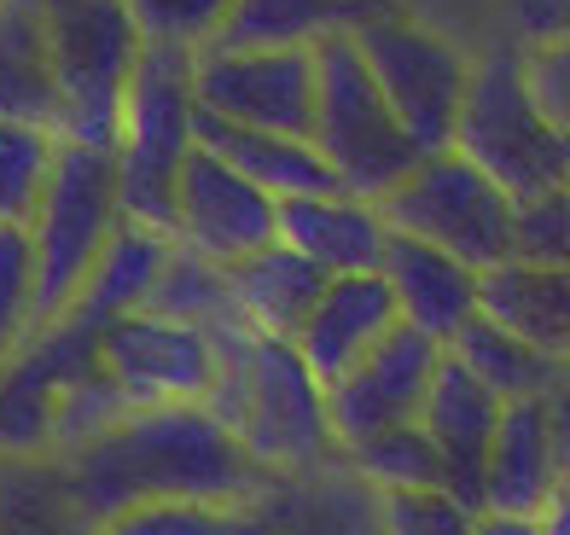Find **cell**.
<instances>
[{
    "instance_id": "74e56055",
    "label": "cell",
    "mask_w": 570,
    "mask_h": 535,
    "mask_svg": "<svg viewBox=\"0 0 570 535\" xmlns=\"http://www.w3.org/2000/svg\"><path fill=\"white\" fill-rule=\"evenodd\" d=\"M478 535H541V518H518V513H478Z\"/></svg>"
},
{
    "instance_id": "7402d4cb",
    "label": "cell",
    "mask_w": 570,
    "mask_h": 535,
    "mask_svg": "<svg viewBox=\"0 0 570 535\" xmlns=\"http://www.w3.org/2000/svg\"><path fill=\"white\" fill-rule=\"evenodd\" d=\"M0 122L53 135L65 129V93L47 53V30L30 7L0 0Z\"/></svg>"
},
{
    "instance_id": "6da1fadb",
    "label": "cell",
    "mask_w": 570,
    "mask_h": 535,
    "mask_svg": "<svg viewBox=\"0 0 570 535\" xmlns=\"http://www.w3.org/2000/svg\"><path fill=\"white\" fill-rule=\"evenodd\" d=\"M268 472L210 407H135L111 437L65 460V495L94 529L146 501L256 506Z\"/></svg>"
},
{
    "instance_id": "d6986e66",
    "label": "cell",
    "mask_w": 570,
    "mask_h": 535,
    "mask_svg": "<svg viewBox=\"0 0 570 535\" xmlns=\"http://www.w3.org/2000/svg\"><path fill=\"white\" fill-rule=\"evenodd\" d=\"M384 0H233L222 53H315L332 36H355L361 23L384 18Z\"/></svg>"
},
{
    "instance_id": "7c38bea8",
    "label": "cell",
    "mask_w": 570,
    "mask_h": 535,
    "mask_svg": "<svg viewBox=\"0 0 570 535\" xmlns=\"http://www.w3.org/2000/svg\"><path fill=\"white\" fill-rule=\"evenodd\" d=\"M443 344H431L425 333L413 326H396L367 361H361L350 378L326 390V414H332V437L338 448H361L384 437V430H402V425H420L425 414V396H431V378L443 367Z\"/></svg>"
},
{
    "instance_id": "9a60e30c",
    "label": "cell",
    "mask_w": 570,
    "mask_h": 535,
    "mask_svg": "<svg viewBox=\"0 0 570 535\" xmlns=\"http://www.w3.org/2000/svg\"><path fill=\"white\" fill-rule=\"evenodd\" d=\"M384 286L396 297L402 326L425 333L431 344L454 349V338L472 320H483V274L465 268L460 257L420 239H391V257H384Z\"/></svg>"
},
{
    "instance_id": "4316f807",
    "label": "cell",
    "mask_w": 570,
    "mask_h": 535,
    "mask_svg": "<svg viewBox=\"0 0 570 535\" xmlns=\"http://www.w3.org/2000/svg\"><path fill=\"white\" fill-rule=\"evenodd\" d=\"M350 466L367 477L379 495H431V489H449V460H443V448L431 443L425 425H402V430H384V437L350 448Z\"/></svg>"
},
{
    "instance_id": "f546056e",
    "label": "cell",
    "mask_w": 570,
    "mask_h": 535,
    "mask_svg": "<svg viewBox=\"0 0 570 535\" xmlns=\"http://www.w3.org/2000/svg\"><path fill=\"white\" fill-rule=\"evenodd\" d=\"M135 414L128 407V396L117 390V378L99 367V373H88V378H76V385L59 396V414H53V448L65 454H82V448H94L99 437H111V430Z\"/></svg>"
},
{
    "instance_id": "603a6c76",
    "label": "cell",
    "mask_w": 570,
    "mask_h": 535,
    "mask_svg": "<svg viewBox=\"0 0 570 535\" xmlns=\"http://www.w3.org/2000/svg\"><path fill=\"white\" fill-rule=\"evenodd\" d=\"M169 250H175V239L151 234V227H140V221H122L117 234H111V245H106V257H99V268L88 274L82 297H76V309H70L65 320H76V326H82V333H94V338H106L117 320H128V315L146 309V297H151V286H158V274H164V262H169Z\"/></svg>"
},
{
    "instance_id": "277c9868",
    "label": "cell",
    "mask_w": 570,
    "mask_h": 535,
    "mask_svg": "<svg viewBox=\"0 0 570 535\" xmlns=\"http://www.w3.org/2000/svg\"><path fill=\"white\" fill-rule=\"evenodd\" d=\"M18 7H30L47 30V53L65 93L59 140L117 151L122 99L146 53L128 0H18Z\"/></svg>"
},
{
    "instance_id": "f35d334b",
    "label": "cell",
    "mask_w": 570,
    "mask_h": 535,
    "mask_svg": "<svg viewBox=\"0 0 570 535\" xmlns=\"http://www.w3.org/2000/svg\"><path fill=\"white\" fill-rule=\"evenodd\" d=\"M541 535H570V477L559 483V495L548 501V513H541Z\"/></svg>"
},
{
    "instance_id": "30bf717a",
    "label": "cell",
    "mask_w": 570,
    "mask_h": 535,
    "mask_svg": "<svg viewBox=\"0 0 570 535\" xmlns=\"http://www.w3.org/2000/svg\"><path fill=\"white\" fill-rule=\"evenodd\" d=\"M193 88H198V111L222 122L315 140V111H321L315 53H222V47H204Z\"/></svg>"
},
{
    "instance_id": "ab89813d",
    "label": "cell",
    "mask_w": 570,
    "mask_h": 535,
    "mask_svg": "<svg viewBox=\"0 0 570 535\" xmlns=\"http://www.w3.org/2000/svg\"><path fill=\"white\" fill-rule=\"evenodd\" d=\"M564 385H570V361H564Z\"/></svg>"
},
{
    "instance_id": "f1b7e54d",
    "label": "cell",
    "mask_w": 570,
    "mask_h": 535,
    "mask_svg": "<svg viewBox=\"0 0 570 535\" xmlns=\"http://www.w3.org/2000/svg\"><path fill=\"white\" fill-rule=\"evenodd\" d=\"M36 338V250L30 227H0V378Z\"/></svg>"
},
{
    "instance_id": "cb8c5ba5",
    "label": "cell",
    "mask_w": 570,
    "mask_h": 535,
    "mask_svg": "<svg viewBox=\"0 0 570 535\" xmlns=\"http://www.w3.org/2000/svg\"><path fill=\"white\" fill-rule=\"evenodd\" d=\"M483 320L535 344L553 361H570V274L535 262H501L483 274Z\"/></svg>"
},
{
    "instance_id": "8d00e7d4",
    "label": "cell",
    "mask_w": 570,
    "mask_h": 535,
    "mask_svg": "<svg viewBox=\"0 0 570 535\" xmlns=\"http://www.w3.org/2000/svg\"><path fill=\"white\" fill-rule=\"evenodd\" d=\"M548 414H553V437H559V460H564V477H570V385H559L548 396Z\"/></svg>"
},
{
    "instance_id": "d6a6232c",
    "label": "cell",
    "mask_w": 570,
    "mask_h": 535,
    "mask_svg": "<svg viewBox=\"0 0 570 535\" xmlns=\"http://www.w3.org/2000/svg\"><path fill=\"white\" fill-rule=\"evenodd\" d=\"M512 257L535 262V268H564L570 274V187L535 198V204H518Z\"/></svg>"
},
{
    "instance_id": "44dd1931",
    "label": "cell",
    "mask_w": 570,
    "mask_h": 535,
    "mask_svg": "<svg viewBox=\"0 0 570 535\" xmlns=\"http://www.w3.org/2000/svg\"><path fill=\"white\" fill-rule=\"evenodd\" d=\"M227 286H233V315H239V326H250L256 338L297 344L332 279L315 262H303L297 250L274 245L263 257L227 268Z\"/></svg>"
},
{
    "instance_id": "ac0fdd59",
    "label": "cell",
    "mask_w": 570,
    "mask_h": 535,
    "mask_svg": "<svg viewBox=\"0 0 570 535\" xmlns=\"http://www.w3.org/2000/svg\"><path fill=\"white\" fill-rule=\"evenodd\" d=\"M564 483L559 437L548 402H507L495 448H489V477H483V513H518L541 518L548 501Z\"/></svg>"
},
{
    "instance_id": "4fadbf2b",
    "label": "cell",
    "mask_w": 570,
    "mask_h": 535,
    "mask_svg": "<svg viewBox=\"0 0 570 535\" xmlns=\"http://www.w3.org/2000/svg\"><path fill=\"white\" fill-rule=\"evenodd\" d=\"M175 245L198 250L222 268H239L279 245V198L250 187L210 151H193L175 192Z\"/></svg>"
},
{
    "instance_id": "83f0119b",
    "label": "cell",
    "mask_w": 570,
    "mask_h": 535,
    "mask_svg": "<svg viewBox=\"0 0 570 535\" xmlns=\"http://www.w3.org/2000/svg\"><path fill=\"white\" fill-rule=\"evenodd\" d=\"M59 164V140L41 129H18V122H0V227H30L47 181H53Z\"/></svg>"
},
{
    "instance_id": "2e32d148",
    "label": "cell",
    "mask_w": 570,
    "mask_h": 535,
    "mask_svg": "<svg viewBox=\"0 0 570 535\" xmlns=\"http://www.w3.org/2000/svg\"><path fill=\"white\" fill-rule=\"evenodd\" d=\"M391 221L379 204H361L350 192L326 198H292L279 204V245L315 262L326 279H355V274H384L391 257Z\"/></svg>"
},
{
    "instance_id": "4dcf8cb0",
    "label": "cell",
    "mask_w": 570,
    "mask_h": 535,
    "mask_svg": "<svg viewBox=\"0 0 570 535\" xmlns=\"http://www.w3.org/2000/svg\"><path fill=\"white\" fill-rule=\"evenodd\" d=\"M94 535H263L250 506H198V501H146L135 513L99 524Z\"/></svg>"
},
{
    "instance_id": "9c48e42d",
    "label": "cell",
    "mask_w": 570,
    "mask_h": 535,
    "mask_svg": "<svg viewBox=\"0 0 570 535\" xmlns=\"http://www.w3.org/2000/svg\"><path fill=\"white\" fill-rule=\"evenodd\" d=\"M355 47L367 59L379 93L391 99L396 122L407 129V140L420 146V158H443L454 151L460 135V111L472 93V59L454 41H443L425 23H413L402 12H384L373 23L355 30Z\"/></svg>"
},
{
    "instance_id": "5bb4252c",
    "label": "cell",
    "mask_w": 570,
    "mask_h": 535,
    "mask_svg": "<svg viewBox=\"0 0 570 535\" xmlns=\"http://www.w3.org/2000/svg\"><path fill=\"white\" fill-rule=\"evenodd\" d=\"M501 414H507V402L465 361L443 355L420 425L431 430V443L443 448V460H449V495L460 506H472V513H483V477H489V448H495Z\"/></svg>"
},
{
    "instance_id": "8fae6325",
    "label": "cell",
    "mask_w": 570,
    "mask_h": 535,
    "mask_svg": "<svg viewBox=\"0 0 570 535\" xmlns=\"http://www.w3.org/2000/svg\"><path fill=\"white\" fill-rule=\"evenodd\" d=\"M99 367L117 378L128 407H204L216 390L222 355L216 338L198 326L128 315L99 338Z\"/></svg>"
},
{
    "instance_id": "8992f818",
    "label": "cell",
    "mask_w": 570,
    "mask_h": 535,
    "mask_svg": "<svg viewBox=\"0 0 570 535\" xmlns=\"http://www.w3.org/2000/svg\"><path fill=\"white\" fill-rule=\"evenodd\" d=\"M122 227V198H117V151L99 146H70L59 140V164L47 198L30 221V250H36V333L59 326L88 274L106 257L111 234Z\"/></svg>"
},
{
    "instance_id": "ba28073f",
    "label": "cell",
    "mask_w": 570,
    "mask_h": 535,
    "mask_svg": "<svg viewBox=\"0 0 570 535\" xmlns=\"http://www.w3.org/2000/svg\"><path fill=\"white\" fill-rule=\"evenodd\" d=\"M379 210H384V221H391V234L449 250V257H460L478 274L512 262L518 204L489 181L478 164H465L460 151L425 158Z\"/></svg>"
},
{
    "instance_id": "e0dca14e",
    "label": "cell",
    "mask_w": 570,
    "mask_h": 535,
    "mask_svg": "<svg viewBox=\"0 0 570 535\" xmlns=\"http://www.w3.org/2000/svg\"><path fill=\"white\" fill-rule=\"evenodd\" d=\"M396 326H402V315H396V297H391V286H384V274L332 279L326 297L315 303V315H308V326H303L297 355L332 390L338 378H350L361 361H367Z\"/></svg>"
},
{
    "instance_id": "d4e9b609",
    "label": "cell",
    "mask_w": 570,
    "mask_h": 535,
    "mask_svg": "<svg viewBox=\"0 0 570 535\" xmlns=\"http://www.w3.org/2000/svg\"><path fill=\"white\" fill-rule=\"evenodd\" d=\"M449 355L472 367L501 402H548V396L564 385V361L541 355V349L524 344V338H512L507 326H495V320H472V326L454 338Z\"/></svg>"
},
{
    "instance_id": "e575fe53",
    "label": "cell",
    "mask_w": 570,
    "mask_h": 535,
    "mask_svg": "<svg viewBox=\"0 0 570 535\" xmlns=\"http://www.w3.org/2000/svg\"><path fill=\"white\" fill-rule=\"evenodd\" d=\"M518 53H524V47H518ZM524 76H530V93H535V106L548 111V122L559 135H570V41L530 47V53H524Z\"/></svg>"
},
{
    "instance_id": "7a4b0ae2",
    "label": "cell",
    "mask_w": 570,
    "mask_h": 535,
    "mask_svg": "<svg viewBox=\"0 0 570 535\" xmlns=\"http://www.w3.org/2000/svg\"><path fill=\"white\" fill-rule=\"evenodd\" d=\"M210 338L222 355V373L204 407L239 437V448L263 472L321 466L338 448V437H332V414H326V385L308 373L297 344L256 338L239 320Z\"/></svg>"
},
{
    "instance_id": "d590c367",
    "label": "cell",
    "mask_w": 570,
    "mask_h": 535,
    "mask_svg": "<svg viewBox=\"0 0 570 535\" xmlns=\"http://www.w3.org/2000/svg\"><path fill=\"white\" fill-rule=\"evenodd\" d=\"M507 23L518 47H559L570 41V0H507Z\"/></svg>"
},
{
    "instance_id": "484cf974",
    "label": "cell",
    "mask_w": 570,
    "mask_h": 535,
    "mask_svg": "<svg viewBox=\"0 0 570 535\" xmlns=\"http://www.w3.org/2000/svg\"><path fill=\"white\" fill-rule=\"evenodd\" d=\"M140 315H158V320H175V326H198V333H222L233 326V286H227V268L198 257V250L175 245L169 262L158 274V286H151L146 309Z\"/></svg>"
},
{
    "instance_id": "ffe728a7",
    "label": "cell",
    "mask_w": 570,
    "mask_h": 535,
    "mask_svg": "<svg viewBox=\"0 0 570 535\" xmlns=\"http://www.w3.org/2000/svg\"><path fill=\"white\" fill-rule=\"evenodd\" d=\"M198 146L210 151V158H222L233 175H245L250 187H263L268 198H279V204L344 192L338 175H332V164H326V151L315 140L239 129V122H222L210 111H198Z\"/></svg>"
},
{
    "instance_id": "52a82bcc",
    "label": "cell",
    "mask_w": 570,
    "mask_h": 535,
    "mask_svg": "<svg viewBox=\"0 0 570 535\" xmlns=\"http://www.w3.org/2000/svg\"><path fill=\"white\" fill-rule=\"evenodd\" d=\"M321 65V111H315V146L326 151L338 187L361 204H384L413 169H420V146L407 140L396 122L391 99L379 93L367 59H361L355 36H332L315 47Z\"/></svg>"
},
{
    "instance_id": "1f68e13d",
    "label": "cell",
    "mask_w": 570,
    "mask_h": 535,
    "mask_svg": "<svg viewBox=\"0 0 570 535\" xmlns=\"http://www.w3.org/2000/svg\"><path fill=\"white\" fill-rule=\"evenodd\" d=\"M146 47H175V53H204L233 12V0H128Z\"/></svg>"
},
{
    "instance_id": "3957f363",
    "label": "cell",
    "mask_w": 570,
    "mask_h": 535,
    "mask_svg": "<svg viewBox=\"0 0 570 535\" xmlns=\"http://www.w3.org/2000/svg\"><path fill=\"white\" fill-rule=\"evenodd\" d=\"M198 53L175 47H146L140 70L122 99L117 129V198L122 221H140L151 234L175 239V192L180 169L198 151V88H193Z\"/></svg>"
},
{
    "instance_id": "836d02e7",
    "label": "cell",
    "mask_w": 570,
    "mask_h": 535,
    "mask_svg": "<svg viewBox=\"0 0 570 535\" xmlns=\"http://www.w3.org/2000/svg\"><path fill=\"white\" fill-rule=\"evenodd\" d=\"M384 535H478V513L460 506L449 489L431 495H379Z\"/></svg>"
},
{
    "instance_id": "5b68a950",
    "label": "cell",
    "mask_w": 570,
    "mask_h": 535,
    "mask_svg": "<svg viewBox=\"0 0 570 535\" xmlns=\"http://www.w3.org/2000/svg\"><path fill=\"white\" fill-rule=\"evenodd\" d=\"M454 151L465 164H478L512 204H535L570 187V135H559L548 111L535 106L518 47L472 70Z\"/></svg>"
}]
</instances>
